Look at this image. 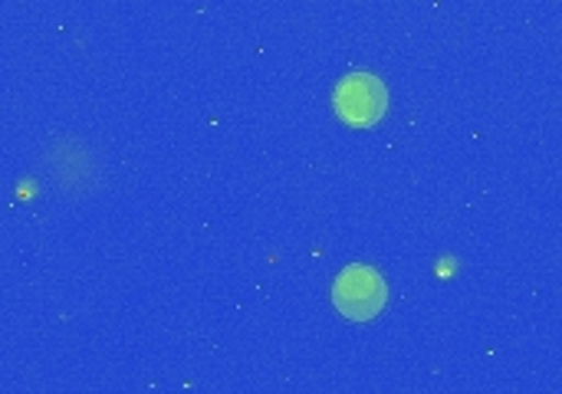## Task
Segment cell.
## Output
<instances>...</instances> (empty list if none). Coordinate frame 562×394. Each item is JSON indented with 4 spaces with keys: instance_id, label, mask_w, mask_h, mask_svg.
<instances>
[{
    "instance_id": "obj_1",
    "label": "cell",
    "mask_w": 562,
    "mask_h": 394,
    "mask_svg": "<svg viewBox=\"0 0 562 394\" xmlns=\"http://www.w3.org/2000/svg\"><path fill=\"white\" fill-rule=\"evenodd\" d=\"M385 300H389V286H385L382 273L366 263L346 267L333 283V303L352 323L375 319L385 309Z\"/></svg>"
},
{
    "instance_id": "obj_2",
    "label": "cell",
    "mask_w": 562,
    "mask_h": 394,
    "mask_svg": "<svg viewBox=\"0 0 562 394\" xmlns=\"http://www.w3.org/2000/svg\"><path fill=\"white\" fill-rule=\"evenodd\" d=\"M333 102H336V112H339L342 122H349L356 128H369V125H375L385 115L389 92H385V86L375 76H369V72H349L336 86Z\"/></svg>"
}]
</instances>
